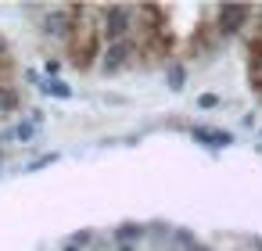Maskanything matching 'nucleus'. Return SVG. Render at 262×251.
<instances>
[{
    "label": "nucleus",
    "instance_id": "obj_1",
    "mask_svg": "<svg viewBox=\"0 0 262 251\" xmlns=\"http://www.w3.org/2000/svg\"><path fill=\"white\" fill-rule=\"evenodd\" d=\"M76 18H72V33H69V58L72 65L83 72L97 61V51H101V40H97V26L90 18H83V8H69Z\"/></svg>",
    "mask_w": 262,
    "mask_h": 251
},
{
    "label": "nucleus",
    "instance_id": "obj_2",
    "mask_svg": "<svg viewBox=\"0 0 262 251\" xmlns=\"http://www.w3.org/2000/svg\"><path fill=\"white\" fill-rule=\"evenodd\" d=\"M129 15H133V8H126V4H115V8H104V29H108V36H112V43L115 40H126V33H129Z\"/></svg>",
    "mask_w": 262,
    "mask_h": 251
},
{
    "label": "nucleus",
    "instance_id": "obj_3",
    "mask_svg": "<svg viewBox=\"0 0 262 251\" xmlns=\"http://www.w3.org/2000/svg\"><path fill=\"white\" fill-rule=\"evenodd\" d=\"M248 11H251L248 4H223L219 8V33H237L244 26Z\"/></svg>",
    "mask_w": 262,
    "mask_h": 251
},
{
    "label": "nucleus",
    "instance_id": "obj_4",
    "mask_svg": "<svg viewBox=\"0 0 262 251\" xmlns=\"http://www.w3.org/2000/svg\"><path fill=\"white\" fill-rule=\"evenodd\" d=\"M129 54H133V43H129V40H115V43L104 51V69H108V72L122 69V65L129 61Z\"/></svg>",
    "mask_w": 262,
    "mask_h": 251
},
{
    "label": "nucleus",
    "instance_id": "obj_5",
    "mask_svg": "<svg viewBox=\"0 0 262 251\" xmlns=\"http://www.w3.org/2000/svg\"><path fill=\"white\" fill-rule=\"evenodd\" d=\"M248 61H251V69H262V26H258V33H251V40H248Z\"/></svg>",
    "mask_w": 262,
    "mask_h": 251
},
{
    "label": "nucleus",
    "instance_id": "obj_6",
    "mask_svg": "<svg viewBox=\"0 0 262 251\" xmlns=\"http://www.w3.org/2000/svg\"><path fill=\"white\" fill-rule=\"evenodd\" d=\"M194 136H198V140H205V144H212V147H223V144H230V133H219V129H198Z\"/></svg>",
    "mask_w": 262,
    "mask_h": 251
},
{
    "label": "nucleus",
    "instance_id": "obj_7",
    "mask_svg": "<svg viewBox=\"0 0 262 251\" xmlns=\"http://www.w3.org/2000/svg\"><path fill=\"white\" fill-rule=\"evenodd\" d=\"M11 108H18V94L11 86H0V111H11Z\"/></svg>",
    "mask_w": 262,
    "mask_h": 251
},
{
    "label": "nucleus",
    "instance_id": "obj_8",
    "mask_svg": "<svg viewBox=\"0 0 262 251\" xmlns=\"http://www.w3.org/2000/svg\"><path fill=\"white\" fill-rule=\"evenodd\" d=\"M33 129H36V126H29V122H26V126H18V136H22V140H29V136H33Z\"/></svg>",
    "mask_w": 262,
    "mask_h": 251
},
{
    "label": "nucleus",
    "instance_id": "obj_9",
    "mask_svg": "<svg viewBox=\"0 0 262 251\" xmlns=\"http://www.w3.org/2000/svg\"><path fill=\"white\" fill-rule=\"evenodd\" d=\"M169 83H172V86H183V72H180V69H172V79H169Z\"/></svg>",
    "mask_w": 262,
    "mask_h": 251
},
{
    "label": "nucleus",
    "instance_id": "obj_10",
    "mask_svg": "<svg viewBox=\"0 0 262 251\" xmlns=\"http://www.w3.org/2000/svg\"><path fill=\"white\" fill-rule=\"evenodd\" d=\"M255 94H258V97H262V76H258V79H255Z\"/></svg>",
    "mask_w": 262,
    "mask_h": 251
},
{
    "label": "nucleus",
    "instance_id": "obj_11",
    "mask_svg": "<svg viewBox=\"0 0 262 251\" xmlns=\"http://www.w3.org/2000/svg\"><path fill=\"white\" fill-rule=\"evenodd\" d=\"M0 51H4V43H0Z\"/></svg>",
    "mask_w": 262,
    "mask_h": 251
}]
</instances>
